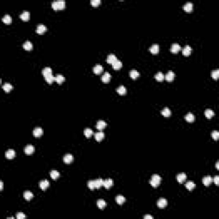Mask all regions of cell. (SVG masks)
Instances as JSON below:
<instances>
[{
    "instance_id": "obj_1",
    "label": "cell",
    "mask_w": 219,
    "mask_h": 219,
    "mask_svg": "<svg viewBox=\"0 0 219 219\" xmlns=\"http://www.w3.org/2000/svg\"><path fill=\"white\" fill-rule=\"evenodd\" d=\"M42 74L48 84H51L55 81V77L52 75V70H51V69L50 67L45 68L42 70Z\"/></svg>"
},
{
    "instance_id": "obj_2",
    "label": "cell",
    "mask_w": 219,
    "mask_h": 219,
    "mask_svg": "<svg viewBox=\"0 0 219 219\" xmlns=\"http://www.w3.org/2000/svg\"><path fill=\"white\" fill-rule=\"evenodd\" d=\"M150 184L151 186H152L153 187H157L159 186V184H160L161 182V177L160 175H157V174H155V175H153L152 176V178H151L150 180Z\"/></svg>"
},
{
    "instance_id": "obj_3",
    "label": "cell",
    "mask_w": 219,
    "mask_h": 219,
    "mask_svg": "<svg viewBox=\"0 0 219 219\" xmlns=\"http://www.w3.org/2000/svg\"><path fill=\"white\" fill-rule=\"evenodd\" d=\"M51 6L54 10H62L65 8V2L63 0H59V1H55L52 2Z\"/></svg>"
},
{
    "instance_id": "obj_4",
    "label": "cell",
    "mask_w": 219,
    "mask_h": 219,
    "mask_svg": "<svg viewBox=\"0 0 219 219\" xmlns=\"http://www.w3.org/2000/svg\"><path fill=\"white\" fill-rule=\"evenodd\" d=\"M157 205L159 208H164V207H166L167 205H168V201H167L164 198H160V199H158V201Z\"/></svg>"
},
{
    "instance_id": "obj_5",
    "label": "cell",
    "mask_w": 219,
    "mask_h": 219,
    "mask_svg": "<svg viewBox=\"0 0 219 219\" xmlns=\"http://www.w3.org/2000/svg\"><path fill=\"white\" fill-rule=\"evenodd\" d=\"M15 156V152L13 150V149H9V150L5 152V157H6V158H8V159L14 158Z\"/></svg>"
},
{
    "instance_id": "obj_6",
    "label": "cell",
    "mask_w": 219,
    "mask_h": 219,
    "mask_svg": "<svg viewBox=\"0 0 219 219\" xmlns=\"http://www.w3.org/2000/svg\"><path fill=\"white\" fill-rule=\"evenodd\" d=\"M46 30H47V27H46L45 25H43V24H39V25H38L37 28H36V32H37V34H44L45 32H46Z\"/></svg>"
},
{
    "instance_id": "obj_7",
    "label": "cell",
    "mask_w": 219,
    "mask_h": 219,
    "mask_svg": "<svg viewBox=\"0 0 219 219\" xmlns=\"http://www.w3.org/2000/svg\"><path fill=\"white\" fill-rule=\"evenodd\" d=\"M34 137H36V138H39V137H40L41 135L43 134V129L41 128H39V127H37V128H35L34 129Z\"/></svg>"
},
{
    "instance_id": "obj_8",
    "label": "cell",
    "mask_w": 219,
    "mask_h": 219,
    "mask_svg": "<svg viewBox=\"0 0 219 219\" xmlns=\"http://www.w3.org/2000/svg\"><path fill=\"white\" fill-rule=\"evenodd\" d=\"M113 185V180L110 178H108L106 179V180H104V183H103V186L105 187V188L109 189L110 187H111Z\"/></svg>"
},
{
    "instance_id": "obj_9",
    "label": "cell",
    "mask_w": 219,
    "mask_h": 219,
    "mask_svg": "<svg viewBox=\"0 0 219 219\" xmlns=\"http://www.w3.org/2000/svg\"><path fill=\"white\" fill-rule=\"evenodd\" d=\"M149 51L152 53V54H158L159 52V46L157 44L152 45L150 48H149Z\"/></svg>"
},
{
    "instance_id": "obj_10",
    "label": "cell",
    "mask_w": 219,
    "mask_h": 219,
    "mask_svg": "<svg viewBox=\"0 0 219 219\" xmlns=\"http://www.w3.org/2000/svg\"><path fill=\"white\" fill-rule=\"evenodd\" d=\"M165 80L168 81H172L174 80V78H175V73L173 72V71H169L168 73H167L166 74H165L164 76Z\"/></svg>"
},
{
    "instance_id": "obj_11",
    "label": "cell",
    "mask_w": 219,
    "mask_h": 219,
    "mask_svg": "<svg viewBox=\"0 0 219 219\" xmlns=\"http://www.w3.org/2000/svg\"><path fill=\"white\" fill-rule=\"evenodd\" d=\"M176 179L178 181V182L180 183H182V182H185V180L187 179V175L185 173H180L176 175Z\"/></svg>"
},
{
    "instance_id": "obj_12",
    "label": "cell",
    "mask_w": 219,
    "mask_h": 219,
    "mask_svg": "<svg viewBox=\"0 0 219 219\" xmlns=\"http://www.w3.org/2000/svg\"><path fill=\"white\" fill-rule=\"evenodd\" d=\"M105 127H106V122H105V121H103V120H99V121H98V122H97V124H96V128H98V130L104 129Z\"/></svg>"
},
{
    "instance_id": "obj_13",
    "label": "cell",
    "mask_w": 219,
    "mask_h": 219,
    "mask_svg": "<svg viewBox=\"0 0 219 219\" xmlns=\"http://www.w3.org/2000/svg\"><path fill=\"white\" fill-rule=\"evenodd\" d=\"M21 19L24 22H27V21L29 20V17H30V13L28 11H23L20 15Z\"/></svg>"
},
{
    "instance_id": "obj_14",
    "label": "cell",
    "mask_w": 219,
    "mask_h": 219,
    "mask_svg": "<svg viewBox=\"0 0 219 219\" xmlns=\"http://www.w3.org/2000/svg\"><path fill=\"white\" fill-rule=\"evenodd\" d=\"M202 182L204 185L206 186H209L210 184L212 182V178H211L210 175H206V176H205L204 178L202 179Z\"/></svg>"
},
{
    "instance_id": "obj_15",
    "label": "cell",
    "mask_w": 219,
    "mask_h": 219,
    "mask_svg": "<svg viewBox=\"0 0 219 219\" xmlns=\"http://www.w3.org/2000/svg\"><path fill=\"white\" fill-rule=\"evenodd\" d=\"M55 81L57 83V84H62V83H63V81H65V78H64L63 75H62V74H57V75L55 76Z\"/></svg>"
},
{
    "instance_id": "obj_16",
    "label": "cell",
    "mask_w": 219,
    "mask_h": 219,
    "mask_svg": "<svg viewBox=\"0 0 219 219\" xmlns=\"http://www.w3.org/2000/svg\"><path fill=\"white\" fill-rule=\"evenodd\" d=\"M49 185H50V183L47 180H43L39 182V187H40L42 190H46V189L49 187Z\"/></svg>"
},
{
    "instance_id": "obj_17",
    "label": "cell",
    "mask_w": 219,
    "mask_h": 219,
    "mask_svg": "<svg viewBox=\"0 0 219 219\" xmlns=\"http://www.w3.org/2000/svg\"><path fill=\"white\" fill-rule=\"evenodd\" d=\"M94 137H95V140H96L97 141H101V140L105 138V134L101 131L97 132V133L94 134Z\"/></svg>"
},
{
    "instance_id": "obj_18",
    "label": "cell",
    "mask_w": 219,
    "mask_h": 219,
    "mask_svg": "<svg viewBox=\"0 0 219 219\" xmlns=\"http://www.w3.org/2000/svg\"><path fill=\"white\" fill-rule=\"evenodd\" d=\"M193 7H194V4H193L191 2H187V3H186L185 4L183 5V9L185 11L187 12H190L192 11L193 10Z\"/></svg>"
},
{
    "instance_id": "obj_19",
    "label": "cell",
    "mask_w": 219,
    "mask_h": 219,
    "mask_svg": "<svg viewBox=\"0 0 219 219\" xmlns=\"http://www.w3.org/2000/svg\"><path fill=\"white\" fill-rule=\"evenodd\" d=\"M122 62L120 60H116L114 62L112 63V67L114 69H116V70H119L120 69L122 68Z\"/></svg>"
},
{
    "instance_id": "obj_20",
    "label": "cell",
    "mask_w": 219,
    "mask_h": 219,
    "mask_svg": "<svg viewBox=\"0 0 219 219\" xmlns=\"http://www.w3.org/2000/svg\"><path fill=\"white\" fill-rule=\"evenodd\" d=\"M191 52H192V48H191L189 46H186L185 47L183 48V50H182V54L185 56V57L189 56L191 54Z\"/></svg>"
},
{
    "instance_id": "obj_21",
    "label": "cell",
    "mask_w": 219,
    "mask_h": 219,
    "mask_svg": "<svg viewBox=\"0 0 219 219\" xmlns=\"http://www.w3.org/2000/svg\"><path fill=\"white\" fill-rule=\"evenodd\" d=\"M181 50V46L180 45L176 44V43H175V44H173L171 46V48H170V51H171V52L173 53H177L179 51Z\"/></svg>"
},
{
    "instance_id": "obj_22",
    "label": "cell",
    "mask_w": 219,
    "mask_h": 219,
    "mask_svg": "<svg viewBox=\"0 0 219 219\" xmlns=\"http://www.w3.org/2000/svg\"><path fill=\"white\" fill-rule=\"evenodd\" d=\"M73 159H74V158H73L72 154H66L63 157V161L66 164H70L73 161Z\"/></svg>"
},
{
    "instance_id": "obj_23",
    "label": "cell",
    "mask_w": 219,
    "mask_h": 219,
    "mask_svg": "<svg viewBox=\"0 0 219 219\" xmlns=\"http://www.w3.org/2000/svg\"><path fill=\"white\" fill-rule=\"evenodd\" d=\"M23 196H24V199H25L26 200L29 201V200H31V199H33L34 194H33L30 191H25L23 194Z\"/></svg>"
},
{
    "instance_id": "obj_24",
    "label": "cell",
    "mask_w": 219,
    "mask_h": 219,
    "mask_svg": "<svg viewBox=\"0 0 219 219\" xmlns=\"http://www.w3.org/2000/svg\"><path fill=\"white\" fill-rule=\"evenodd\" d=\"M110 80V74L108 72H105V74L102 75V81L104 83H108Z\"/></svg>"
},
{
    "instance_id": "obj_25",
    "label": "cell",
    "mask_w": 219,
    "mask_h": 219,
    "mask_svg": "<svg viewBox=\"0 0 219 219\" xmlns=\"http://www.w3.org/2000/svg\"><path fill=\"white\" fill-rule=\"evenodd\" d=\"M185 119H186V121L188 122H193L194 121V119H195V116H194V115L192 114V113H187V114L185 116Z\"/></svg>"
},
{
    "instance_id": "obj_26",
    "label": "cell",
    "mask_w": 219,
    "mask_h": 219,
    "mask_svg": "<svg viewBox=\"0 0 219 219\" xmlns=\"http://www.w3.org/2000/svg\"><path fill=\"white\" fill-rule=\"evenodd\" d=\"M24 152H25L26 154H32L33 152H34V147L33 146L31 145H28L27 146L25 147V149H24Z\"/></svg>"
},
{
    "instance_id": "obj_27",
    "label": "cell",
    "mask_w": 219,
    "mask_h": 219,
    "mask_svg": "<svg viewBox=\"0 0 219 219\" xmlns=\"http://www.w3.org/2000/svg\"><path fill=\"white\" fill-rule=\"evenodd\" d=\"M93 72L95 73V74H100V73H102V71H103V67H102L100 64H97V65H95L94 67H93Z\"/></svg>"
},
{
    "instance_id": "obj_28",
    "label": "cell",
    "mask_w": 219,
    "mask_h": 219,
    "mask_svg": "<svg viewBox=\"0 0 219 219\" xmlns=\"http://www.w3.org/2000/svg\"><path fill=\"white\" fill-rule=\"evenodd\" d=\"M214 115H215L214 111H213L212 110H211V109H207V110H206V111H205V116H206L207 118L213 117Z\"/></svg>"
},
{
    "instance_id": "obj_29",
    "label": "cell",
    "mask_w": 219,
    "mask_h": 219,
    "mask_svg": "<svg viewBox=\"0 0 219 219\" xmlns=\"http://www.w3.org/2000/svg\"><path fill=\"white\" fill-rule=\"evenodd\" d=\"M116 60H117V58H116V57L114 54H110L108 57H107V62L110 64H112Z\"/></svg>"
},
{
    "instance_id": "obj_30",
    "label": "cell",
    "mask_w": 219,
    "mask_h": 219,
    "mask_svg": "<svg viewBox=\"0 0 219 219\" xmlns=\"http://www.w3.org/2000/svg\"><path fill=\"white\" fill-rule=\"evenodd\" d=\"M95 182V188H99L101 186H103L104 180L102 178H98L94 181Z\"/></svg>"
},
{
    "instance_id": "obj_31",
    "label": "cell",
    "mask_w": 219,
    "mask_h": 219,
    "mask_svg": "<svg viewBox=\"0 0 219 219\" xmlns=\"http://www.w3.org/2000/svg\"><path fill=\"white\" fill-rule=\"evenodd\" d=\"M116 92H117L120 95H124L125 93H127V89H126V87H125L124 86H118L117 87Z\"/></svg>"
},
{
    "instance_id": "obj_32",
    "label": "cell",
    "mask_w": 219,
    "mask_h": 219,
    "mask_svg": "<svg viewBox=\"0 0 219 219\" xmlns=\"http://www.w3.org/2000/svg\"><path fill=\"white\" fill-rule=\"evenodd\" d=\"M23 48L26 51H31L33 49V44L30 41H26L23 44Z\"/></svg>"
},
{
    "instance_id": "obj_33",
    "label": "cell",
    "mask_w": 219,
    "mask_h": 219,
    "mask_svg": "<svg viewBox=\"0 0 219 219\" xmlns=\"http://www.w3.org/2000/svg\"><path fill=\"white\" fill-rule=\"evenodd\" d=\"M125 200H126V199L122 195H117L116 197V201L118 205H122L125 202Z\"/></svg>"
},
{
    "instance_id": "obj_34",
    "label": "cell",
    "mask_w": 219,
    "mask_h": 219,
    "mask_svg": "<svg viewBox=\"0 0 219 219\" xmlns=\"http://www.w3.org/2000/svg\"><path fill=\"white\" fill-rule=\"evenodd\" d=\"M97 206H98V207L99 209H104L106 206V202L105 200H103V199H98L97 201Z\"/></svg>"
},
{
    "instance_id": "obj_35",
    "label": "cell",
    "mask_w": 219,
    "mask_h": 219,
    "mask_svg": "<svg viewBox=\"0 0 219 219\" xmlns=\"http://www.w3.org/2000/svg\"><path fill=\"white\" fill-rule=\"evenodd\" d=\"M161 113H162V115L164 116H165V117H168V116H170V115H171V111H170V110L169 108H167V107H165V108L163 109L162 111H161Z\"/></svg>"
},
{
    "instance_id": "obj_36",
    "label": "cell",
    "mask_w": 219,
    "mask_h": 219,
    "mask_svg": "<svg viewBox=\"0 0 219 219\" xmlns=\"http://www.w3.org/2000/svg\"><path fill=\"white\" fill-rule=\"evenodd\" d=\"M129 75L132 79H136V78H138L140 76V73L137 70H131L129 72Z\"/></svg>"
},
{
    "instance_id": "obj_37",
    "label": "cell",
    "mask_w": 219,
    "mask_h": 219,
    "mask_svg": "<svg viewBox=\"0 0 219 219\" xmlns=\"http://www.w3.org/2000/svg\"><path fill=\"white\" fill-rule=\"evenodd\" d=\"M186 187H187L188 190H193V189L195 187V183H194V182H192V181H190V182H187V183L185 184Z\"/></svg>"
},
{
    "instance_id": "obj_38",
    "label": "cell",
    "mask_w": 219,
    "mask_h": 219,
    "mask_svg": "<svg viewBox=\"0 0 219 219\" xmlns=\"http://www.w3.org/2000/svg\"><path fill=\"white\" fill-rule=\"evenodd\" d=\"M2 21H3L4 23L10 24V22H11V21H12V18H11V16H10V15H5L2 18Z\"/></svg>"
},
{
    "instance_id": "obj_39",
    "label": "cell",
    "mask_w": 219,
    "mask_h": 219,
    "mask_svg": "<svg viewBox=\"0 0 219 219\" xmlns=\"http://www.w3.org/2000/svg\"><path fill=\"white\" fill-rule=\"evenodd\" d=\"M50 175H51V178L54 179V180L57 179L59 176H60V173H59L58 171H57V170H51V173H50Z\"/></svg>"
},
{
    "instance_id": "obj_40",
    "label": "cell",
    "mask_w": 219,
    "mask_h": 219,
    "mask_svg": "<svg viewBox=\"0 0 219 219\" xmlns=\"http://www.w3.org/2000/svg\"><path fill=\"white\" fill-rule=\"evenodd\" d=\"M84 134H85V136H86V138H90V137L93 134V130H92L91 128H86V129L84 130Z\"/></svg>"
},
{
    "instance_id": "obj_41",
    "label": "cell",
    "mask_w": 219,
    "mask_h": 219,
    "mask_svg": "<svg viewBox=\"0 0 219 219\" xmlns=\"http://www.w3.org/2000/svg\"><path fill=\"white\" fill-rule=\"evenodd\" d=\"M155 79L158 81H162L164 79V74H163L162 72H158L157 74H155Z\"/></svg>"
},
{
    "instance_id": "obj_42",
    "label": "cell",
    "mask_w": 219,
    "mask_h": 219,
    "mask_svg": "<svg viewBox=\"0 0 219 219\" xmlns=\"http://www.w3.org/2000/svg\"><path fill=\"white\" fill-rule=\"evenodd\" d=\"M3 89L4 90V92L9 93V92H10V90L12 89V85L10 84V83H5V84L3 86Z\"/></svg>"
},
{
    "instance_id": "obj_43",
    "label": "cell",
    "mask_w": 219,
    "mask_h": 219,
    "mask_svg": "<svg viewBox=\"0 0 219 219\" xmlns=\"http://www.w3.org/2000/svg\"><path fill=\"white\" fill-rule=\"evenodd\" d=\"M211 77H212L213 79L218 80V77H219V70H218V69H216V70L211 71Z\"/></svg>"
},
{
    "instance_id": "obj_44",
    "label": "cell",
    "mask_w": 219,
    "mask_h": 219,
    "mask_svg": "<svg viewBox=\"0 0 219 219\" xmlns=\"http://www.w3.org/2000/svg\"><path fill=\"white\" fill-rule=\"evenodd\" d=\"M87 187H89L90 189L93 190V189L95 188V182H94V181H89V182H87Z\"/></svg>"
},
{
    "instance_id": "obj_45",
    "label": "cell",
    "mask_w": 219,
    "mask_h": 219,
    "mask_svg": "<svg viewBox=\"0 0 219 219\" xmlns=\"http://www.w3.org/2000/svg\"><path fill=\"white\" fill-rule=\"evenodd\" d=\"M211 137H212L213 139H214L215 140H218L219 138V133L218 131H213L212 133H211Z\"/></svg>"
},
{
    "instance_id": "obj_46",
    "label": "cell",
    "mask_w": 219,
    "mask_h": 219,
    "mask_svg": "<svg viewBox=\"0 0 219 219\" xmlns=\"http://www.w3.org/2000/svg\"><path fill=\"white\" fill-rule=\"evenodd\" d=\"M100 3V0H91V4L94 7H97Z\"/></svg>"
},
{
    "instance_id": "obj_47",
    "label": "cell",
    "mask_w": 219,
    "mask_h": 219,
    "mask_svg": "<svg viewBox=\"0 0 219 219\" xmlns=\"http://www.w3.org/2000/svg\"><path fill=\"white\" fill-rule=\"evenodd\" d=\"M26 218V215L23 214L22 212H18L16 214V218L17 219H24Z\"/></svg>"
},
{
    "instance_id": "obj_48",
    "label": "cell",
    "mask_w": 219,
    "mask_h": 219,
    "mask_svg": "<svg viewBox=\"0 0 219 219\" xmlns=\"http://www.w3.org/2000/svg\"><path fill=\"white\" fill-rule=\"evenodd\" d=\"M213 182H214V183L216 184V185H218L219 184V176L218 175H216V176L213 178Z\"/></svg>"
},
{
    "instance_id": "obj_49",
    "label": "cell",
    "mask_w": 219,
    "mask_h": 219,
    "mask_svg": "<svg viewBox=\"0 0 219 219\" xmlns=\"http://www.w3.org/2000/svg\"><path fill=\"white\" fill-rule=\"evenodd\" d=\"M153 218V217L151 216V215H146V216H144V219H152Z\"/></svg>"
},
{
    "instance_id": "obj_50",
    "label": "cell",
    "mask_w": 219,
    "mask_h": 219,
    "mask_svg": "<svg viewBox=\"0 0 219 219\" xmlns=\"http://www.w3.org/2000/svg\"><path fill=\"white\" fill-rule=\"evenodd\" d=\"M0 188H1V190H3V182H0Z\"/></svg>"
},
{
    "instance_id": "obj_51",
    "label": "cell",
    "mask_w": 219,
    "mask_h": 219,
    "mask_svg": "<svg viewBox=\"0 0 219 219\" xmlns=\"http://www.w3.org/2000/svg\"><path fill=\"white\" fill-rule=\"evenodd\" d=\"M218 164H219V163H218V162H217V164H216V167H217V169H218Z\"/></svg>"
}]
</instances>
